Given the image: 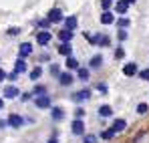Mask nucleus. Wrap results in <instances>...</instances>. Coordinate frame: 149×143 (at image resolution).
Returning a JSON list of instances; mask_svg holds the SVG:
<instances>
[{"mask_svg":"<svg viewBox=\"0 0 149 143\" xmlns=\"http://www.w3.org/2000/svg\"><path fill=\"white\" fill-rule=\"evenodd\" d=\"M63 20V12L58 8H52L49 12V22H61Z\"/></svg>","mask_w":149,"mask_h":143,"instance_id":"nucleus-1","label":"nucleus"},{"mask_svg":"<svg viewBox=\"0 0 149 143\" xmlns=\"http://www.w3.org/2000/svg\"><path fill=\"white\" fill-rule=\"evenodd\" d=\"M30 52H32V45H30V43H22V45L18 47V54H20V59L28 57Z\"/></svg>","mask_w":149,"mask_h":143,"instance_id":"nucleus-2","label":"nucleus"},{"mask_svg":"<svg viewBox=\"0 0 149 143\" xmlns=\"http://www.w3.org/2000/svg\"><path fill=\"white\" fill-rule=\"evenodd\" d=\"M73 133L74 135H83V133H85V123H83L81 119L73 121Z\"/></svg>","mask_w":149,"mask_h":143,"instance_id":"nucleus-3","label":"nucleus"},{"mask_svg":"<svg viewBox=\"0 0 149 143\" xmlns=\"http://www.w3.org/2000/svg\"><path fill=\"white\" fill-rule=\"evenodd\" d=\"M49 40H50V32H47V30H42V32L36 34V43L38 45H49Z\"/></svg>","mask_w":149,"mask_h":143,"instance_id":"nucleus-4","label":"nucleus"},{"mask_svg":"<svg viewBox=\"0 0 149 143\" xmlns=\"http://www.w3.org/2000/svg\"><path fill=\"white\" fill-rule=\"evenodd\" d=\"M16 95H20V93H18V89H16L14 85H8V87L4 89V97H6V99H14Z\"/></svg>","mask_w":149,"mask_h":143,"instance_id":"nucleus-5","label":"nucleus"},{"mask_svg":"<svg viewBox=\"0 0 149 143\" xmlns=\"http://www.w3.org/2000/svg\"><path fill=\"white\" fill-rule=\"evenodd\" d=\"M50 105V99L47 95H38L36 97V107H40V109H47Z\"/></svg>","mask_w":149,"mask_h":143,"instance_id":"nucleus-6","label":"nucleus"},{"mask_svg":"<svg viewBox=\"0 0 149 143\" xmlns=\"http://www.w3.org/2000/svg\"><path fill=\"white\" fill-rule=\"evenodd\" d=\"M6 123H8L10 127H20V125H22L24 121H22V117H20V115H10Z\"/></svg>","mask_w":149,"mask_h":143,"instance_id":"nucleus-7","label":"nucleus"},{"mask_svg":"<svg viewBox=\"0 0 149 143\" xmlns=\"http://www.w3.org/2000/svg\"><path fill=\"white\" fill-rule=\"evenodd\" d=\"M125 127H127V123H125V119H117L115 123H113V127H111V131L113 133H121Z\"/></svg>","mask_w":149,"mask_h":143,"instance_id":"nucleus-8","label":"nucleus"},{"mask_svg":"<svg viewBox=\"0 0 149 143\" xmlns=\"http://www.w3.org/2000/svg\"><path fill=\"white\" fill-rule=\"evenodd\" d=\"M135 73H137V65L135 63H127L123 67V75H127V77H133Z\"/></svg>","mask_w":149,"mask_h":143,"instance_id":"nucleus-9","label":"nucleus"},{"mask_svg":"<svg viewBox=\"0 0 149 143\" xmlns=\"http://www.w3.org/2000/svg\"><path fill=\"white\" fill-rule=\"evenodd\" d=\"M101 22H103V24H113V22H115V16H113L109 10H105V12L101 14Z\"/></svg>","mask_w":149,"mask_h":143,"instance_id":"nucleus-10","label":"nucleus"},{"mask_svg":"<svg viewBox=\"0 0 149 143\" xmlns=\"http://www.w3.org/2000/svg\"><path fill=\"white\" fill-rule=\"evenodd\" d=\"M58 38H61L63 43H71V38H73V30H67V28L61 30V32H58Z\"/></svg>","mask_w":149,"mask_h":143,"instance_id":"nucleus-11","label":"nucleus"},{"mask_svg":"<svg viewBox=\"0 0 149 143\" xmlns=\"http://www.w3.org/2000/svg\"><path fill=\"white\" fill-rule=\"evenodd\" d=\"M58 81H61V85H71L73 83V75L71 73H63V75H58Z\"/></svg>","mask_w":149,"mask_h":143,"instance_id":"nucleus-12","label":"nucleus"},{"mask_svg":"<svg viewBox=\"0 0 149 143\" xmlns=\"http://www.w3.org/2000/svg\"><path fill=\"white\" fill-rule=\"evenodd\" d=\"M26 71V63H24V59H18L16 61V67H14V73L18 75V73H24Z\"/></svg>","mask_w":149,"mask_h":143,"instance_id":"nucleus-13","label":"nucleus"},{"mask_svg":"<svg viewBox=\"0 0 149 143\" xmlns=\"http://www.w3.org/2000/svg\"><path fill=\"white\" fill-rule=\"evenodd\" d=\"M89 38H91V36H89ZM91 40H93V43H97V45H103V47H105V45H109V36H93Z\"/></svg>","mask_w":149,"mask_h":143,"instance_id":"nucleus-14","label":"nucleus"},{"mask_svg":"<svg viewBox=\"0 0 149 143\" xmlns=\"http://www.w3.org/2000/svg\"><path fill=\"white\" fill-rule=\"evenodd\" d=\"M65 24H67V30H74V28H77V18H74V16H69V18L65 20Z\"/></svg>","mask_w":149,"mask_h":143,"instance_id":"nucleus-15","label":"nucleus"},{"mask_svg":"<svg viewBox=\"0 0 149 143\" xmlns=\"http://www.w3.org/2000/svg\"><path fill=\"white\" fill-rule=\"evenodd\" d=\"M58 52L65 54V57H71V47H69V43H63V45L58 47Z\"/></svg>","mask_w":149,"mask_h":143,"instance_id":"nucleus-16","label":"nucleus"},{"mask_svg":"<svg viewBox=\"0 0 149 143\" xmlns=\"http://www.w3.org/2000/svg\"><path fill=\"white\" fill-rule=\"evenodd\" d=\"M127 8H129V4H127L125 0H119V2H117V12H119V14H125Z\"/></svg>","mask_w":149,"mask_h":143,"instance_id":"nucleus-17","label":"nucleus"},{"mask_svg":"<svg viewBox=\"0 0 149 143\" xmlns=\"http://www.w3.org/2000/svg\"><path fill=\"white\" fill-rule=\"evenodd\" d=\"M89 91L85 89V91H79V93H74V101H85V99H89Z\"/></svg>","mask_w":149,"mask_h":143,"instance_id":"nucleus-18","label":"nucleus"},{"mask_svg":"<svg viewBox=\"0 0 149 143\" xmlns=\"http://www.w3.org/2000/svg\"><path fill=\"white\" fill-rule=\"evenodd\" d=\"M111 113H113V109H111L109 105H103V107L99 109V115H101V117H109Z\"/></svg>","mask_w":149,"mask_h":143,"instance_id":"nucleus-19","label":"nucleus"},{"mask_svg":"<svg viewBox=\"0 0 149 143\" xmlns=\"http://www.w3.org/2000/svg\"><path fill=\"white\" fill-rule=\"evenodd\" d=\"M67 67L69 69H79V61L73 59V57H67Z\"/></svg>","mask_w":149,"mask_h":143,"instance_id":"nucleus-20","label":"nucleus"},{"mask_svg":"<svg viewBox=\"0 0 149 143\" xmlns=\"http://www.w3.org/2000/svg\"><path fill=\"white\" fill-rule=\"evenodd\" d=\"M101 63H103V57H101V54H97V57H93V59H91V67H93V69L101 67Z\"/></svg>","mask_w":149,"mask_h":143,"instance_id":"nucleus-21","label":"nucleus"},{"mask_svg":"<svg viewBox=\"0 0 149 143\" xmlns=\"http://www.w3.org/2000/svg\"><path fill=\"white\" fill-rule=\"evenodd\" d=\"M40 75H42V69H40V67H36V69H32V71H30V79H34V81H36Z\"/></svg>","mask_w":149,"mask_h":143,"instance_id":"nucleus-22","label":"nucleus"},{"mask_svg":"<svg viewBox=\"0 0 149 143\" xmlns=\"http://www.w3.org/2000/svg\"><path fill=\"white\" fill-rule=\"evenodd\" d=\"M52 117H54V119H63V117H65V113H63V109H58V107H54V109H52Z\"/></svg>","mask_w":149,"mask_h":143,"instance_id":"nucleus-23","label":"nucleus"},{"mask_svg":"<svg viewBox=\"0 0 149 143\" xmlns=\"http://www.w3.org/2000/svg\"><path fill=\"white\" fill-rule=\"evenodd\" d=\"M147 103H139V105H137V113H139V115H145V113H147Z\"/></svg>","mask_w":149,"mask_h":143,"instance_id":"nucleus-24","label":"nucleus"},{"mask_svg":"<svg viewBox=\"0 0 149 143\" xmlns=\"http://www.w3.org/2000/svg\"><path fill=\"white\" fill-rule=\"evenodd\" d=\"M79 79H81V81H87V79H89V71H87V69H79Z\"/></svg>","mask_w":149,"mask_h":143,"instance_id":"nucleus-25","label":"nucleus"},{"mask_svg":"<svg viewBox=\"0 0 149 143\" xmlns=\"http://www.w3.org/2000/svg\"><path fill=\"white\" fill-rule=\"evenodd\" d=\"M85 143H97V137L95 135H85Z\"/></svg>","mask_w":149,"mask_h":143,"instance_id":"nucleus-26","label":"nucleus"},{"mask_svg":"<svg viewBox=\"0 0 149 143\" xmlns=\"http://www.w3.org/2000/svg\"><path fill=\"white\" fill-rule=\"evenodd\" d=\"M113 135H115V133H113V131L109 129V131H103V135H101V137H103V139H111Z\"/></svg>","mask_w":149,"mask_h":143,"instance_id":"nucleus-27","label":"nucleus"},{"mask_svg":"<svg viewBox=\"0 0 149 143\" xmlns=\"http://www.w3.org/2000/svg\"><path fill=\"white\" fill-rule=\"evenodd\" d=\"M111 4H113V0H101V6H103V10H107Z\"/></svg>","mask_w":149,"mask_h":143,"instance_id":"nucleus-28","label":"nucleus"},{"mask_svg":"<svg viewBox=\"0 0 149 143\" xmlns=\"http://www.w3.org/2000/svg\"><path fill=\"white\" fill-rule=\"evenodd\" d=\"M139 77H141L143 81H149V69H145V71H141V73H139Z\"/></svg>","mask_w":149,"mask_h":143,"instance_id":"nucleus-29","label":"nucleus"},{"mask_svg":"<svg viewBox=\"0 0 149 143\" xmlns=\"http://www.w3.org/2000/svg\"><path fill=\"white\" fill-rule=\"evenodd\" d=\"M42 93H45V87H36L34 89V95H42Z\"/></svg>","mask_w":149,"mask_h":143,"instance_id":"nucleus-30","label":"nucleus"},{"mask_svg":"<svg viewBox=\"0 0 149 143\" xmlns=\"http://www.w3.org/2000/svg\"><path fill=\"white\" fill-rule=\"evenodd\" d=\"M74 115H77V119H81V117L85 115V111H83V109H77V111H74Z\"/></svg>","mask_w":149,"mask_h":143,"instance_id":"nucleus-31","label":"nucleus"},{"mask_svg":"<svg viewBox=\"0 0 149 143\" xmlns=\"http://www.w3.org/2000/svg\"><path fill=\"white\" fill-rule=\"evenodd\" d=\"M18 32H20L18 28H10V30H8V34H10V36H14V34H18Z\"/></svg>","mask_w":149,"mask_h":143,"instance_id":"nucleus-32","label":"nucleus"},{"mask_svg":"<svg viewBox=\"0 0 149 143\" xmlns=\"http://www.w3.org/2000/svg\"><path fill=\"white\" fill-rule=\"evenodd\" d=\"M123 54H125V52H123V48H117V50H115V57H119V59H121Z\"/></svg>","mask_w":149,"mask_h":143,"instance_id":"nucleus-33","label":"nucleus"},{"mask_svg":"<svg viewBox=\"0 0 149 143\" xmlns=\"http://www.w3.org/2000/svg\"><path fill=\"white\" fill-rule=\"evenodd\" d=\"M119 26H129V20H127V18H121V20H119Z\"/></svg>","mask_w":149,"mask_h":143,"instance_id":"nucleus-34","label":"nucleus"},{"mask_svg":"<svg viewBox=\"0 0 149 143\" xmlns=\"http://www.w3.org/2000/svg\"><path fill=\"white\" fill-rule=\"evenodd\" d=\"M50 73H52V75H58V67H56V65H52V67H50Z\"/></svg>","mask_w":149,"mask_h":143,"instance_id":"nucleus-35","label":"nucleus"},{"mask_svg":"<svg viewBox=\"0 0 149 143\" xmlns=\"http://www.w3.org/2000/svg\"><path fill=\"white\" fill-rule=\"evenodd\" d=\"M4 79H6V73H4L2 69H0V81H4Z\"/></svg>","mask_w":149,"mask_h":143,"instance_id":"nucleus-36","label":"nucleus"},{"mask_svg":"<svg viewBox=\"0 0 149 143\" xmlns=\"http://www.w3.org/2000/svg\"><path fill=\"white\" fill-rule=\"evenodd\" d=\"M125 2H127V4H135L137 0H125Z\"/></svg>","mask_w":149,"mask_h":143,"instance_id":"nucleus-37","label":"nucleus"},{"mask_svg":"<svg viewBox=\"0 0 149 143\" xmlns=\"http://www.w3.org/2000/svg\"><path fill=\"white\" fill-rule=\"evenodd\" d=\"M4 125H6V121H2V119H0V127H4Z\"/></svg>","mask_w":149,"mask_h":143,"instance_id":"nucleus-38","label":"nucleus"},{"mask_svg":"<svg viewBox=\"0 0 149 143\" xmlns=\"http://www.w3.org/2000/svg\"><path fill=\"white\" fill-rule=\"evenodd\" d=\"M49 143H58V141H56V139H54V137H52V139H50V141Z\"/></svg>","mask_w":149,"mask_h":143,"instance_id":"nucleus-39","label":"nucleus"},{"mask_svg":"<svg viewBox=\"0 0 149 143\" xmlns=\"http://www.w3.org/2000/svg\"><path fill=\"white\" fill-rule=\"evenodd\" d=\"M2 107H4V101H2V99H0V109H2Z\"/></svg>","mask_w":149,"mask_h":143,"instance_id":"nucleus-40","label":"nucleus"}]
</instances>
